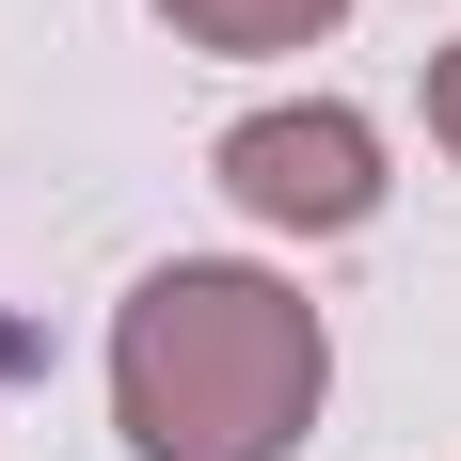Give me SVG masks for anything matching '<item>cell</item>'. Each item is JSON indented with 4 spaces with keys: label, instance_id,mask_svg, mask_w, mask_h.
<instances>
[{
    "label": "cell",
    "instance_id": "2",
    "mask_svg": "<svg viewBox=\"0 0 461 461\" xmlns=\"http://www.w3.org/2000/svg\"><path fill=\"white\" fill-rule=\"evenodd\" d=\"M223 191L255 207V223H286V239H350V223H382V128L334 112V95L239 112L223 128Z\"/></svg>",
    "mask_w": 461,
    "mask_h": 461
},
{
    "label": "cell",
    "instance_id": "1",
    "mask_svg": "<svg viewBox=\"0 0 461 461\" xmlns=\"http://www.w3.org/2000/svg\"><path fill=\"white\" fill-rule=\"evenodd\" d=\"M319 382H334L319 303L239 255H176L112 303V429L143 461H286L319 429Z\"/></svg>",
    "mask_w": 461,
    "mask_h": 461
},
{
    "label": "cell",
    "instance_id": "3",
    "mask_svg": "<svg viewBox=\"0 0 461 461\" xmlns=\"http://www.w3.org/2000/svg\"><path fill=\"white\" fill-rule=\"evenodd\" d=\"M176 16V48H223V64H255V48H319L350 0H159Z\"/></svg>",
    "mask_w": 461,
    "mask_h": 461
},
{
    "label": "cell",
    "instance_id": "4",
    "mask_svg": "<svg viewBox=\"0 0 461 461\" xmlns=\"http://www.w3.org/2000/svg\"><path fill=\"white\" fill-rule=\"evenodd\" d=\"M429 143L461 159V48H429Z\"/></svg>",
    "mask_w": 461,
    "mask_h": 461
}]
</instances>
